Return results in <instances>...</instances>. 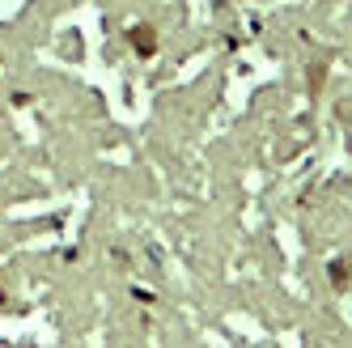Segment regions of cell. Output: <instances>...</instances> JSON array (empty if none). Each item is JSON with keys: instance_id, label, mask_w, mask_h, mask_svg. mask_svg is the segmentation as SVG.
Instances as JSON below:
<instances>
[{"instance_id": "cell-1", "label": "cell", "mask_w": 352, "mask_h": 348, "mask_svg": "<svg viewBox=\"0 0 352 348\" xmlns=\"http://www.w3.org/2000/svg\"><path fill=\"white\" fill-rule=\"evenodd\" d=\"M128 39H132V47H136V56H153V52H157V34L144 30V26H132Z\"/></svg>"}, {"instance_id": "cell-2", "label": "cell", "mask_w": 352, "mask_h": 348, "mask_svg": "<svg viewBox=\"0 0 352 348\" xmlns=\"http://www.w3.org/2000/svg\"><path fill=\"white\" fill-rule=\"evenodd\" d=\"M336 115H340V119H352V102H340V107H336Z\"/></svg>"}]
</instances>
